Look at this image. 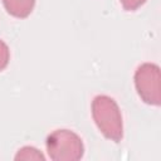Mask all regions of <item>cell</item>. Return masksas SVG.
<instances>
[{
  "instance_id": "2",
  "label": "cell",
  "mask_w": 161,
  "mask_h": 161,
  "mask_svg": "<svg viewBox=\"0 0 161 161\" xmlns=\"http://www.w3.org/2000/svg\"><path fill=\"white\" fill-rule=\"evenodd\" d=\"M47 152L54 161H77L84 155L82 138L70 130H55L45 140Z\"/></svg>"
},
{
  "instance_id": "3",
  "label": "cell",
  "mask_w": 161,
  "mask_h": 161,
  "mask_svg": "<svg viewBox=\"0 0 161 161\" xmlns=\"http://www.w3.org/2000/svg\"><path fill=\"white\" fill-rule=\"evenodd\" d=\"M135 87L140 98L150 106L161 103V74L160 67L153 63H143L137 67L135 75Z\"/></svg>"
},
{
  "instance_id": "6",
  "label": "cell",
  "mask_w": 161,
  "mask_h": 161,
  "mask_svg": "<svg viewBox=\"0 0 161 161\" xmlns=\"http://www.w3.org/2000/svg\"><path fill=\"white\" fill-rule=\"evenodd\" d=\"M10 60V49L8 44L0 39V72L4 70Z\"/></svg>"
},
{
  "instance_id": "5",
  "label": "cell",
  "mask_w": 161,
  "mask_h": 161,
  "mask_svg": "<svg viewBox=\"0 0 161 161\" xmlns=\"http://www.w3.org/2000/svg\"><path fill=\"white\" fill-rule=\"evenodd\" d=\"M15 160H42L44 161L45 156L38 148L33 146H24L16 152Z\"/></svg>"
},
{
  "instance_id": "1",
  "label": "cell",
  "mask_w": 161,
  "mask_h": 161,
  "mask_svg": "<svg viewBox=\"0 0 161 161\" xmlns=\"http://www.w3.org/2000/svg\"><path fill=\"white\" fill-rule=\"evenodd\" d=\"M92 117L102 135L113 141L119 142L123 137L122 114L117 102L106 94H98L92 101Z\"/></svg>"
},
{
  "instance_id": "4",
  "label": "cell",
  "mask_w": 161,
  "mask_h": 161,
  "mask_svg": "<svg viewBox=\"0 0 161 161\" xmlns=\"http://www.w3.org/2000/svg\"><path fill=\"white\" fill-rule=\"evenodd\" d=\"M5 10L14 18H28L35 5V0H3Z\"/></svg>"
},
{
  "instance_id": "7",
  "label": "cell",
  "mask_w": 161,
  "mask_h": 161,
  "mask_svg": "<svg viewBox=\"0 0 161 161\" xmlns=\"http://www.w3.org/2000/svg\"><path fill=\"white\" fill-rule=\"evenodd\" d=\"M147 0H119L121 5L123 6L125 10L127 11H133L137 10L138 8H141Z\"/></svg>"
}]
</instances>
